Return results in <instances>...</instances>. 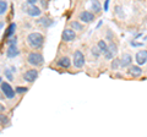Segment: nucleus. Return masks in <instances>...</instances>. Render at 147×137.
<instances>
[{
  "instance_id": "obj_1",
  "label": "nucleus",
  "mask_w": 147,
  "mask_h": 137,
  "mask_svg": "<svg viewBox=\"0 0 147 137\" xmlns=\"http://www.w3.org/2000/svg\"><path fill=\"white\" fill-rule=\"evenodd\" d=\"M27 43H28L31 48L42 49L43 43H44V37L39 32H33V33H30L27 36Z\"/></svg>"
},
{
  "instance_id": "obj_2",
  "label": "nucleus",
  "mask_w": 147,
  "mask_h": 137,
  "mask_svg": "<svg viewBox=\"0 0 147 137\" xmlns=\"http://www.w3.org/2000/svg\"><path fill=\"white\" fill-rule=\"evenodd\" d=\"M27 61H28L30 65L32 66H40L44 64V58L40 53H30L28 56H27Z\"/></svg>"
},
{
  "instance_id": "obj_3",
  "label": "nucleus",
  "mask_w": 147,
  "mask_h": 137,
  "mask_svg": "<svg viewBox=\"0 0 147 137\" xmlns=\"http://www.w3.org/2000/svg\"><path fill=\"white\" fill-rule=\"evenodd\" d=\"M22 10H24V12H26L27 15H30L32 17L40 16V13H42L40 9L38 6H36L34 4H26V5L22 6Z\"/></svg>"
},
{
  "instance_id": "obj_4",
  "label": "nucleus",
  "mask_w": 147,
  "mask_h": 137,
  "mask_svg": "<svg viewBox=\"0 0 147 137\" xmlns=\"http://www.w3.org/2000/svg\"><path fill=\"white\" fill-rule=\"evenodd\" d=\"M0 88H1V92L4 93V95H5V98L12 99L15 97V89L11 87L10 83H7V82H1V83H0Z\"/></svg>"
},
{
  "instance_id": "obj_5",
  "label": "nucleus",
  "mask_w": 147,
  "mask_h": 137,
  "mask_svg": "<svg viewBox=\"0 0 147 137\" xmlns=\"http://www.w3.org/2000/svg\"><path fill=\"white\" fill-rule=\"evenodd\" d=\"M85 55L81 50H76L74 53V66L77 67V68H81L82 66L85 65Z\"/></svg>"
},
{
  "instance_id": "obj_6",
  "label": "nucleus",
  "mask_w": 147,
  "mask_h": 137,
  "mask_svg": "<svg viewBox=\"0 0 147 137\" xmlns=\"http://www.w3.org/2000/svg\"><path fill=\"white\" fill-rule=\"evenodd\" d=\"M117 53H118V47H117V44L113 43V42H110V44L107 47V50H105L103 54H104V58L107 59V60H112V59L117 55Z\"/></svg>"
},
{
  "instance_id": "obj_7",
  "label": "nucleus",
  "mask_w": 147,
  "mask_h": 137,
  "mask_svg": "<svg viewBox=\"0 0 147 137\" xmlns=\"http://www.w3.org/2000/svg\"><path fill=\"white\" fill-rule=\"evenodd\" d=\"M37 77H38V71L34 70V68H31V70L26 71L24 74V80L26 82H30V83L34 82L37 80Z\"/></svg>"
},
{
  "instance_id": "obj_8",
  "label": "nucleus",
  "mask_w": 147,
  "mask_h": 137,
  "mask_svg": "<svg viewBox=\"0 0 147 137\" xmlns=\"http://www.w3.org/2000/svg\"><path fill=\"white\" fill-rule=\"evenodd\" d=\"M61 38H63L64 42H71V40H74V39L76 38V33H75V31H74V30L66 28V30L63 31Z\"/></svg>"
},
{
  "instance_id": "obj_9",
  "label": "nucleus",
  "mask_w": 147,
  "mask_h": 137,
  "mask_svg": "<svg viewBox=\"0 0 147 137\" xmlns=\"http://www.w3.org/2000/svg\"><path fill=\"white\" fill-rule=\"evenodd\" d=\"M135 60L139 65H145L147 62V50H145V49L139 50L135 55Z\"/></svg>"
},
{
  "instance_id": "obj_10",
  "label": "nucleus",
  "mask_w": 147,
  "mask_h": 137,
  "mask_svg": "<svg viewBox=\"0 0 147 137\" xmlns=\"http://www.w3.org/2000/svg\"><path fill=\"white\" fill-rule=\"evenodd\" d=\"M79 19H80V21L84 22V24H90V22L94 20V13L90 12V11H82L79 15Z\"/></svg>"
},
{
  "instance_id": "obj_11",
  "label": "nucleus",
  "mask_w": 147,
  "mask_h": 137,
  "mask_svg": "<svg viewBox=\"0 0 147 137\" xmlns=\"http://www.w3.org/2000/svg\"><path fill=\"white\" fill-rule=\"evenodd\" d=\"M18 54H20V50H18V48L16 47V44H10V45H9V48L6 50V56L9 59L16 58Z\"/></svg>"
},
{
  "instance_id": "obj_12",
  "label": "nucleus",
  "mask_w": 147,
  "mask_h": 137,
  "mask_svg": "<svg viewBox=\"0 0 147 137\" xmlns=\"http://www.w3.org/2000/svg\"><path fill=\"white\" fill-rule=\"evenodd\" d=\"M127 75H130L131 77H140L142 75V70H141V67L132 65L127 68Z\"/></svg>"
},
{
  "instance_id": "obj_13",
  "label": "nucleus",
  "mask_w": 147,
  "mask_h": 137,
  "mask_svg": "<svg viewBox=\"0 0 147 137\" xmlns=\"http://www.w3.org/2000/svg\"><path fill=\"white\" fill-rule=\"evenodd\" d=\"M119 60H120V67H126L130 66V64L132 62V56L130 54H124Z\"/></svg>"
},
{
  "instance_id": "obj_14",
  "label": "nucleus",
  "mask_w": 147,
  "mask_h": 137,
  "mask_svg": "<svg viewBox=\"0 0 147 137\" xmlns=\"http://www.w3.org/2000/svg\"><path fill=\"white\" fill-rule=\"evenodd\" d=\"M71 65V61L70 59H69L67 56H63L58 60V66L59 67H63V68H69Z\"/></svg>"
},
{
  "instance_id": "obj_15",
  "label": "nucleus",
  "mask_w": 147,
  "mask_h": 137,
  "mask_svg": "<svg viewBox=\"0 0 147 137\" xmlns=\"http://www.w3.org/2000/svg\"><path fill=\"white\" fill-rule=\"evenodd\" d=\"M91 7H92V11L93 13H99L102 11V5H100V3L98 0H92L91 1Z\"/></svg>"
},
{
  "instance_id": "obj_16",
  "label": "nucleus",
  "mask_w": 147,
  "mask_h": 137,
  "mask_svg": "<svg viewBox=\"0 0 147 137\" xmlns=\"http://www.w3.org/2000/svg\"><path fill=\"white\" fill-rule=\"evenodd\" d=\"M38 24H39L40 26H43L44 28H48V27H50L52 25H54V21L50 20V19H48V17H42V19L38 20Z\"/></svg>"
},
{
  "instance_id": "obj_17",
  "label": "nucleus",
  "mask_w": 147,
  "mask_h": 137,
  "mask_svg": "<svg viewBox=\"0 0 147 137\" xmlns=\"http://www.w3.org/2000/svg\"><path fill=\"white\" fill-rule=\"evenodd\" d=\"M15 31H16V24H10L7 26V28H6V31H5V34H4V37L5 38H9V37H11V36L15 33Z\"/></svg>"
},
{
  "instance_id": "obj_18",
  "label": "nucleus",
  "mask_w": 147,
  "mask_h": 137,
  "mask_svg": "<svg viewBox=\"0 0 147 137\" xmlns=\"http://www.w3.org/2000/svg\"><path fill=\"white\" fill-rule=\"evenodd\" d=\"M112 65H110V67L113 68V70H118L119 67H120V60H119V58H113L112 59Z\"/></svg>"
},
{
  "instance_id": "obj_19",
  "label": "nucleus",
  "mask_w": 147,
  "mask_h": 137,
  "mask_svg": "<svg viewBox=\"0 0 147 137\" xmlns=\"http://www.w3.org/2000/svg\"><path fill=\"white\" fill-rule=\"evenodd\" d=\"M70 26L72 27L74 30H76V31H82V30H84V26H82L80 22H77V21H71Z\"/></svg>"
},
{
  "instance_id": "obj_20",
  "label": "nucleus",
  "mask_w": 147,
  "mask_h": 137,
  "mask_svg": "<svg viewBox=\"0 0 147 137\" xmlns=\"http://www.w3.org/2000/svg\"><path fill=\"white\" fill-rule=\"evenodd\" d=\"M97 47H98V49L100 50V53H104L105 50H107V47H108V44L104 42V40L102 39V40H99V42L97 43Z\"/></svg>"
},
{
  "instance_id": "obj_21",
  "label": "nucleus",
  "mask_w": 147,
  "mask_h": 137,
  "mask_svg": "<svg viewBox=\"0 0 147 137\" xmlns=\"http://www.w3.org/2000/svg\"><path fill=\"white\" fill-rule=\"evenodd\" d=\"M7 10V3L4 0H0V15H4Z\"/></svg>"
},
{
  "instance_id": "obj_22",
  "label": "nucleus",
  "mask_w": 147,
  "mask_h": 137,
  "mask_svg": "<svg viewBox=\"0 0 147 137\" xmlns=\"http://www.w3.org/2000/svg\"><path fill=\"white\" fill-rule=\"evenodd\" d=\"M13 71H16V70H15V67H13V66H11L10 70H9V68H6V70H5L6 79H7L9 81H12V80H13V77H12V72H13Z\"/></svg>"
},
{
  "instance_id": "obj_23",
  "label": "nucleus",
  "mask_w": 147,
  "mask_h": 137,
  "mask_svg": "<svg viewBox=\"0 0 147 137\" xmlns=\"http://www.w3.org/2000/svg\"><path fill=\"white\" fill-rule=\"evenodd\" d=\"M91 54L93 55V58L97 59V58H99V55H100L102 53H100V50L98 49V47H93V48L91 49Z\"/></svg>"
},
{
  "instance_id": "obj_24",
  "label": "nucleus",
  "mask_w": 147,
  "mask_h": 137,
  "mask_svg": "<svg viewBox=\"0 0 147 137\" xmlns=\"http://www.w3.org/2000/svg\"><path fill=\"white\" fill-rule=\"evenodd\" d=\"M17 43V37H15V36H11V38L9 37L7 39V44L10 45V44H16Z\"/></svg>"
},
{
  "instance_id": "obj_25",
  "label": "nucleus",
  "mask_w": 147,
  "mask_h": 137,
  "mask_svg": "<svg viewBox=\"0 0 147 137\" xmlns=\"http://www.w3.org/2000/svg\"><path fill=\"white\" fill-rule=\"evenodd\" d=\"M0 122H1L3 125L7 124V116L4 115V114H0Z\"/></svg>"
},
{
  "instance_id": "obj_26",
  "label": "nucleus",
  "mask_w": 147,
  "mask_h": 137,
  "mask_svg": "<svg viewBox=\"0 0 147 137\" xmlns=\"http://www.w3.org/2000/svg\"><path fill=\"white\" fill-rule=\"evenodd\" d=\"M15 92L16 93H26L27 92V88L26 87H16Z\"/></svg>"
},
{
  "instance_id": "obj_27",
  "label": "nucleus",
  "mask_w": 147,
  "mask_h": 137,
  "mask_svg": "<svg viewBox=\"0 0 147 137\" xmlns=\"http://www.w3.org/2000/svg\"><path fill=\"white\" fill-rule=\"evenodd\" d=\"M115 12L118 13V15H119V16H120V17H121V19H123V17H124V12L121 11V7H120V6H117V7H115Z\"/></svg>"
},
{
  "instance_id": "obj_28",
  "label": "nucleus",
  "mask_w": 147,
  "mask_h": 137,
  "mask_svg": "<svg viewBox=\"0 0 147 137\" xmlns=\"http://www.w3.org/2000/svg\"><path fill=\"white\" fill-rule=\"evenodd\" d=\"M130 44L132 45V47H144V43H139V42H135V40H131Z\"/></svg>"
},
{
  "instance_id": "obj_29",
  "label": "nucleus",
  "mask_w": 147,
  "mask_h": 137,
  "mask_svg": "<svg viewBox=\"0 0 147 137\" xmlns=\"http://www.w3.org/2000/svg\"><path fill=\"white\" fill-rule=\"evenodd\" d=\"M109 3H110V0H105V1H104V5H103V10L104 11L109 10Z\"/></svg>"
},
{
  "instance_id": "obj_30",
  "label": "nucleus",
  "mask_w": 147,
  "mask_h": 137,
  "mask_svg": "<svg viewBox=\"0 0 147 137\" xmlns=\"http://www.w3.org/2000/svg\"><path fill=\"white\" fill-rule=\"evenodd\" d=\"M107 37H108V40H112V39H113L112 33H110V31H108V32H107Z\"/></svg>"
},
{
  "instance_id": "obj_31",
  "label": "nucleus",
  "mask_w": 147,
  "mask_h": 137,
  "mask_svg": "<svg viewBox=\"0 0 147 137\" xmlns=\"http://www.w3.org/2000/svg\"><path fill=\"white\" fill-rule=\"evenodd\" d=\"M27 4H36L37 3V0H26Z\"/></svg>"
},
{
  "instance_id": "obj_32",
  "label": "nucleus",
  "mask_w": 147,
  "mask_h": 137,
  "mask_svg": "<svg viewBox=\"0 0 147 137\" xmlns=\"http://www.w3.org/2000/svg\"><path fill=\"white\" fill-rule=\"evenodd\" d=\"M3 111H5V107L3 104H0V113H3Z\"/></svg>"
},
{
  "instance_id": "obj_33",
  "label": "nucleus",
  "mask_w": 147,
  "mask_h": 137,
  "mask_svg": "<svg viewBox=\"0 0 147 137\" xmlns=\"http://www.w3.org/2000/svg\"><path fill=\"white\" fill-rule=\"evenodd\" d=\"M102 24H103V22H102V21H99V22H98V25H97V28H99V27L102 26Z\"/></svg>"
},
{
  "instance_id": "obj_34",
  "label": "nucleus",
  "mask_w": 147,
  "mask_h": 137,
  "mask_svg": "<svg viewBox=\"0 0 147 137\" xmlns=\"http://www.w3.org/2000/svg\"><path fill=\"white\" fill-rule=\"evenodd\" d=\"M3 27H4V24L3 22H0V28H3Z\"/></svg>"
},
{
  "instance_id": "obj_35",
  "label": "nucleus",
  "mask_w": 147,
  "mask_h": 137,
  "mask_svg": "<svg viewBox=\"0 0 147 137\" xmlns=\"http://www.w3.org/2000/svg\"><path fill=\"white\" fill-rule=\"evenodd\" d=\"M0 83H1V77H0Z\"/></svg>"
}]
</instances>
